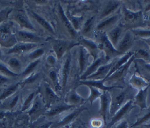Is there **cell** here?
Listing matches in <instances>:
<instances>
[{"mask_svg":"<svg viewBox=\"0 0 150 128\" xmlns=\"http://www.w3.org/2000/svg\"><path fill=\"white\" fill-rule=\"evenodd\" d=\"M56 57L54 56L53 55H49L47 56L46 58V61L50 65H55L56 62Z\"/></svg>","mask_w":150,"mask_h":128,"instance_id":"cell-47","label":"cell"},{"mask_svg":"<svg viewBox=\"0 0 150 128\" xmlns=\"http://www.w3.org/2000/svg\"><path fill=\"white\" fill-rule=\"evenodd\" d=\"M121 16L119 14H115L105 17L99 22L96 26V30L99 33L107 32L114 27L121 19Z\"/></svg>","mask_w":150,"mask_h":128,"instance_id":"cell-5","label":"cell"},{"mask_svg":"<svg viewBox=\"0 0 150 128\" xmlns=\"http://www.w3.org/2000/svg\"><path fill=\"white\" fill-rule=\"evenodd\" d=\"M86 107H80L79 108L75 109L73 111H72L71 113L66 115L65 117H64L58 123L59 126H66L69 124H70L71 122H72L76 118L78 117V116L84 110H86Z\"/></svg>","mask_w":150,"mask_h":128,"instance_id":"cell-25","label":"cell"},{"mask_svg":"<svg viewBox=\"0 0 150 128\" xmlns=\"http://www.w3.org/2000/svg\"><path fill=\"white\" fill-rule=\"evenodd\" d=\"M95 22V17L91 16L87 19L84 23L82 24L81 27V34L83 37H88L89 35L92 32L94 28V24Z\"/></svg>","mask_w":150,"mask_h":128,"instance_id":"cell-29","label":"cell"},{"mask_svg":"<svg viewBox=\"0 0 150 128\" xmlns=\"http://www.w3.org/2000/svg\"><path fill=\"white\" fill-rule=\"evenodd\" d=\"M5 113L4 112H0V119H2L4 118V116H5Z\"/></svg>","mask_w":150,"mask_h":128,"instance_id":"cell-54","label":"cell"},{"mask_svg":"<svg viewBox=\"0 0 150 128\" xmlns=\"http://www.w3.org/2000/svg\"><path fill=\"white\" fill-rule=\"evenodd\" d=\"M134 41V35L133 33L131 30H127L120 40L116 49L121 54L127 53V52L132 47Z\"/></svg>","mask_w":150,"mask_h":128,"instance_id":"cell-8","label":"cell"},{"mask_svg":"<svg viewBox=\"0 0 150 128\" xmlns=\"http://www.w3.org/2000/svg\"><path fill=\"white\" fill-rule=\"evenodd\" d=\"M45 51L43 48H39L33 49L31 52H30L28 55V58L32 61H36L37 59H39L44 54Z\"/></svg>","mask_w":150,"mask_h":128,"instance_id":"cell-40","label":"cell"},{"mask_svg":"<svg viewBox=\"0 0 150 128\" xmlns=\"http://www.w3.org/2000/svg\"><path fill=\"white\" fill-rule=\"evenodd\" d=\"M18 95L16 96V97L14 98V99L12 101V102H11V104H10V106H11V108H13V107L15 105V104H16V102H17V101H18Z\"/></svg>","mask_w":150,"mask_h":128,"instance_id":"cell-51","label":"cell"},{"mask_svg":"<svg viewBox=\"0 0 150 128\" xmlns=\"http://www.w3.org/2000/svg\"><path fill=\"white\" fill-rule=\"evenodd\" d=\"M88 87H89L90 91L89 97L88 98V100L89 101L90 104H92L93 102L96 99H97V98H100V97H101L103 93V91H101L99 89L94 87H91V86H88Z\"/></svg>","mask_w":150,"mask_h":128,"instance_id":"cell-34","label":"cell"},{"mask_svg":"<svg viewBox=\"0 0 150 128\" xmlns=\"http://www.w3.org/2000/svg\"><path fill=\"white\" fill-rule=\"evenodd\" d=\"M108 59L105 57V55L102 54L99 57H97V59H96L94 62L90 65V66L86 69V70L84 71V72L81 75L80 79L82 80H86V79L89 76L93 74L94 72H96V70L102 65H105V63H108Z\"/></svg>","mask_w":150,"mask_h":128,"instance_id":"cell-12","label":"cell"},{"mask_svg":"<svg viewBox=\"0 0 150 128\" xmlns=\"http://www.w3.org/2000/svg\"><path fill=\"white\" fill-rule=\"evenodd\" d=\"M34 95L35 94L34 93H32L30 94V95L26 98V101H25V103H24V105H23V108H27L28 104H30V102L32 101L33 98V97H34Z\"/></svg>","mask_w":150,"mask_h":128,"instance_id":"cell-49","label":"cell"},{"mask_svg":"<svg viewBox=\"0 0 150 128\" xmlns=\"http://www.w3.org/2000/svg\"><path fill=\"white\" fill-rule=\"evenodd\" d=\"M139 65L143 67V70L146 73H150V63L146 62V61L141 59H139Z\"/></svg>","mask_w":150,"mask_h":128,"instance_id":"cell-45","label":"cell"},{"mask_svg":"<svg viewBox=\"0 0 150 128\" xmlns=\"http://www.w3.org/2000/svg\"><path fill=\"white\" fill-rule=\"evenodd\" d=\"M70 62H71V56L69 54L67 55L66 58L64 60V62L63 64L62 69V84L63 87L66 85L68 77L70 72Z\"/></svg>","mask_w":150,"mask_h":128,"instance_id":"cell-26","label":"cell"},{"mask_svg":"<svg viewBox=\"0 0 150 128\" xmlns=\"http://www.w3.org/2000/svg\"><path fill=\"white\" fill-rule=\"evenodd\" d=\"M124 29V27L122 24H119L106 32L108 40L115 48H117L118 44L122 37Z\"/></svg>","mask_w":150,"mask_h":128,"instance_id":"cell-13","label":"cell"},{"mask_svg":"<svg viewBox=\"0 0 150 128\" xmlns=\"http://www.w3.org/2000/svg\"><path fill=\"white\" fill-rule=\"evenodd\" d=\"M98 49H101L104 53L105 57L108 60L117 57L121 55V54L117 50L108 40L106 33H100L98 35V42L97 44Z\"/></svg>","mask_w":150,"mask_h":128,"instance_id":"cell-2","label":"cell"},{"mask_svg":"<svg viewBox=\"0 0 150 128\" xmlns=\"http://www.w3.org/2000/svg\"><path fill=\"white\" fill-rule=\"evenodd\" d=\"M79 44L84 47H85L91 54V55L93 56H95L96 54V52L98 49L97 44L94 41L87 38V37H81L79 40Z\"/></svg>","mask_w":150,"mask_h":128,"instance_id":"cell-24","label":"cell"},{"mask_svg":"<svg viewBox=\"0 0 150 128\" xmlns=\"http://www.w3.org/2000/svg\"><path fill=\"white\" fill-rule=\"evenodd\" d=\"M40 62V59H37L36 61H33L32 62H30L25 69V70L22 72V75L23 77H26L32 74L33 72L36 67V66L38 65V64Z\"/></svg>","mask_w":150,"mask_h":128,"instance_id":"cell-35","label":"cell"},{"mask_svg":"<svg viewBox=\"0 0 150 128\" xmlns=\"http://www.w3.org/2000/svg\"><path fill=\"white\" fill-rule=\"evenodd\" d=\"M104 83H105L104 79L100 80H83V81H80V82L81 84L96 87L103 92L108 91L110 90H111L115 88H120V89L123 88V87L121 86H105L104 85Z\"/></svg>","mask_w":150,"mask_h":128,"instance_id":"cell-16","label":"cell"},{"mask_svg":"<svg viewBox=\"0 0 150 128\" xmlns=\"http://www.w3.org/2000/svg\"><path fill=\"white\" fill-rule=\"evenodd\" d=\"M104 121L100 119H93L90 122L91 126L94 128H100L103 125Z\"/></svg>","mask_w":150,"mask_h":128,"instance_id":"cell-44","label":"cell"},{"mask_svg":"<svg viewBox=\"0 0 150 128\" xmlns=\"http://www.w3.org/2000/svg\"><path fill=\"white\" fill-rule=\"evenodd\" d=\"M76 106L74 105H69L67 103L60 104L53 107L47 113V115L50 116H54L60 114L64 112L69 111L72 108H75Z\"/></svg>","mask_w":150,"mask_h":128,"instance_id":"cell-28","label":"cell"},{"mask_svg":"<svg viewBox=\"0 0 150 128\" xmlns=\"http://www.w3.org/2000/svg\"><path fill=\"white\" fill-rule=\"evenodd\" d=\"M149 87V86L143 89L139 90L138 92L135 95L133 100L134 104L138 105L141 111L145 109H148L147 97Z\"/></svg>","mask_w":150,"mask_h":128,"instance_id":"cell-17","label":"cell"},{"mask_svg":"<svg viewBox=\"0 0 150 128\" xmlns=\"http://www.w3.org/2000/svg\"><path fill=\"white\" fill-rule=\"evenodd\" d=\"M80 45L79 43H74L64 40H54L53 42L52 47L57 59H61L65 52L74 46Z\"/></svg>","mask_w":150,"mask_h":128,"instance_id":"cell-7","label":"cell"},{"mask_svg":"<svg viewBox=\"0 0 150 128\" xmlns=\"http://www.w3.org/2000/svg\"><path fill=\"white\" fill-rule=\"evenodd\" d=\"M129 84L134 88L137 90L143 89L149 86L148 82L142 77L134 73L129 80Z\"/></svg>","mask_w":150,"mask_h":128,"instance_id":"cell-23","label":"cell"},{"mask_svg":"<svg viewBox=\"0 0 150 128\" xmlns=\"http://www.w3.org/2000/svg\"><path fill=\"white\" fill-rule=\"evenodd\" d=\"M91 55L90 52L83 46L81 45L79 49V67L81 75L90 66L89 58Z\"/></svg>","mask_w":150,"mask_h":128,"instance_id":"cell-18","label":"cell"},{"mask_svg":"<svg viewBox=\"0 0 150 128\" xmlns=\"http://www.w3.org/2000/svg\"><path fill=\"white\" fill-rule=\"evenodd\" d=\"M7 66L12 72L16 73H18L16 72L20 71L22 69V63L16 57L11 58L7 62Z\"/></svg>","mask_w":150,"mask_h":128,"instance_id":"cell-32","label":"cell"},{"mask_svg":"<svg viewBox=\"0 0 150 128\" xmlns=\"http://www.w3.org/2000/svg\"><path fill=\"white\" fill-rule=\"evenodd\" d=\"M49 77L50 79L52 80V82L53 83V84L57 86H58V80H57V73L55 70H52L49 72Z\"/></svg>","mask_w":150,"mask_h":128,"instance_id":"cell-46","label":"cell"},{"mask_svg":"<svg viewBox=\"0 0 150 128\" xmlns=\"http://www.w3.org/2000/svg\"><path fill=\"white\" fill-rule=\"evenodd\" d=\"M58 10H59V16L63 25L64 26V27L66 29L68 33L70 34V35L72 37H76L77 35V31L74 29L73 26L71 25L67 16L64 13V12L62 6L60 4H59V6H58Z\"/></svg>","mask_w":150,"mask_h":128,"instance_id":"cell-20","label":"cell"},{"mask_svg":"<svg viewBox=\"0 0 150 128\" xmlns=\"http://www.w3.org/2000/svg\"><path fill=\"white\" fill-rule=\"evenodd\" d=\"M51 124H52V122H49V123H45V124H43V125L39 126L38 127V128H49Z\"/></svg>","mask_w":150,"mask_h":128,"instance_id":"cell-52","label":"cell"},{"mask_svg":"<svg viewBox=\"0 0 150 128\" xmlns=\"http://www.w3.org/2000/svg\"><path fill=\"white\" fill-rule=\"evenodd\" d=\"M38 74H31L30 75H29V76L26 79V80L24 82V84H27L29 83H31L34 81L38 77Z\"/></svg>","mask_w":150,"mask_h":128,"instance_id":"cell-48","label":"cell"},{"mask_svg":"<svg viewBox=\"0 0 150 128\" xmlns=\"http://www.w3.org/2000/svg\"><path fill=\"white\" fill-rule=\"evenodd\" d=\"M1 58H2V52L0 49V59H1Z\"/></svg>","mask_w":150,"mask_h":128,"instance_id":"cell-56","label":"cell"},{"mask_svg":"<svg viewBox=\"0 0 150 128\" xmlns=\"http://www.w3.org/2000/svg\"><path fill=\"white\" fill-rule=\"evenodd\" d=\"M84 99L76 91H71L68 95L67 104L76 106L83 102Z\"/></svg>","mask_w":150,"mask_h":128,"instance_id":"cell-30","label":"cell"},{"mask_svg":"<svg viewBox=\"0 0 150 128\" xmlns=\"http://www.w3.org/2000/svg\"><path fill=\"white\" fill-rule=\"evenodd\" d=\"M150 120V108H148V111L146 112V113L144 114V115L142 116L139 118L137 119L136 122L132 126V127L138 126L139 125H141L147 122H148Z\"/></svg>","mask_w":150,"mask_h":128,"instance_id":"cell-42","label":"cell"},{"mask_svg":"<svg viewBox=\"0 0 150 128\" xmlns=\"http://www.w3.org/2000/svg\"><path fill=\"white\" fill-rule=\"evenodd\" d=\"M133 104V99H130L123 106H122L112 116L111 121L107 125V127L111 128L117 123L124 119V116L132 109Z\"/></svg>","mask_w":150,"mask_h":128,"instance_id":"cell-6","label":"cell"},{"mask_svg":"<svg viewBox=\"0 0 150 128\" xmlns=\"http://www.w3.org/2000/svg\"><path fill=\"white\" fill-rule=\"evenodd\" d=\"M15 36L19 42L38 44L41 40V38L35 33L24 30L17 31Z\"/></svg>","mask_w":150,"mask_h":128,"instance_id":"cell-11","label":"cell"},{"mask_svg":"<svg viewBox=\"0 0 150 128\" xmlns=\"http://www.w3.org/2000/svg\"><path fill=\"white\" fill-rule=\"evenodd\" d=\"M67 18L69 19V21L70 22L71 25L73 26L74 29L77 31L80 29H81L82 26V22H83V17H75V16H68Z\"/></svg>","mask_w":150,"mask_h":128,"instance_id":"cell-38","label":"cell"},{"mask_svg":"<svg viewBox=\"0 0 150 128\" xmlns=\"http://www.w3.org/2000/svg\"><path fill=\"white\" fill-rule=\"evenodd\" d=\"M148 20V22L150 23V15L148 16V20Z\"/></svg>","mask_w":150,"mask_h":128,"instance_id":"cell-57","label":"cell"},{"mask_svg":"<svg viewBox=\"0 0 150 128\" xmlns=\"http://www.w3.org/2000/svg\"><path fill=\"white\" fill-rule=\"evenodd\" d=\"M145 41H146L148 43H149L150 44V38H146V39H145Z\"/></svg>","mask_w":150,"mask_h":128,"instance_id":"cell-55","label":"cell"},{"mask_svg":"<svg viewBox=\"0 0 150 128\" xmlns=\"http://www.w3.org/2000/svg\"><path fill=\"white\" fill-rule=\"evenodd\" d=\"M135 53L134 54L129 58L126 63L123 66L117 69L114 73H113L110 76L104 79L105 82L107 81H120L123 80L125 76L126 75L129 67H130L132 62L135 60Z\"/></svg>","mask_w":150,"mask_h":128,"instance_id":"cell-9","label":"cell"},{"mask_svg":"<svg viewBox=\"0 0 150 128\" xmlns=\"http://www.w3.org/2000/svg\"><path fill=\"white\" fill-rule=\"evenodd\" d=\"M130 94V92L128 89L122 91L115 95L111 96V102L109 109V114L112 116L114 113L128 101L130 100L128 97V95Z\"/></svg>","mask_w":150,"mask_h":128,"instance_id":"cell-3","label":"cell"},{"mask_svg":"<svg viewBox=\"0 0 150 128\" xmlns=\"http://www.w3.org/2000/svg\"><path fill=\"white\" fill-rule=\"evenodd\" d=\"M135 57L144 61H150V53L145 49L139 48L135 52Z\"/></svg>","mask_w":150,"mask_h":128,"instance_id":"cell-37","label":"cell"},{"mask_svg":"<svg viewBox=\"0 0 150 128\" xmlns=\"http://www.w3.org/2000/svg\"><path fill=\"white\" fill-rule=\"evenodd\" d=\"M38 45V44L36 43L18 42L15 44L8 50V54H22L23 52H26L35 49Z\"/></svg>","mask_w":150,"mask_h":128,"instance_id":"cell-19","label":"cell"},{"mask_svg":"<svg viewBox=\"0 0 150 128\" xmlns=\"http://www.w3.org/2000/svg\"><path fill=\"white\" fill-rule=\"evenodd\" d=\"M131 30L133 33L134 35L142 37L144 39L150 38V28L142 29L139 27L135 29H132Z\"/></svg>","mask_w":150,"mask_h":128,"instance_id":"cell-33","label":"cell"},{"mask_svg":"<svg viewBox=\"0 0 150 128\" xmlns=\"http://www.w3.org/2000/svg\"><path fill=\"white\" fill-rule=\"evenodd\" d=\"M111 128H129V124L125 119H122L117 123Z\"/></svg>","mask_w":150,"mask_h":128,"instance_id":"cell-43","label":"cell"},{"mask_svg":"<svg viewBox=\"0 0 150 128\" xmlns=\"http://www.w3.org/2000/svg\"><path fill=\"white\" fill-rule=\"evenodd\" d=\"M144 15L141 11L134 12L128 9L125 6H122L121 19L123 20L122 26L132 29L141 27L144 23Z\"/></svg>","mask_w":150,"mask_h":128,"instance_id":"cell-1","label":"cell"},{"mask_svg":"<svg viewBox=\"0 0 150 128\" xmlns=\"http://www.w3.org/2000/svg\"><path fill=\"white\" fill-rule=\"evenodd\" d=\"M13 20L24 30L32 32L36 31V29L29 20L26 15L21 11H16L12 15Z\"/></svg>","mask_w":150,"mask_h":128,"instance_id":"cell-10","label":"cell"},{"mask_svg":"<svg viewBox=\"0 0 150 128\" xmlns=\"http://www.w3.org/2000/svg\"><path fill=\"white\" fill-rule=\"evenodd\" d=\"M42 103L40 99H39L38 98H36L33 102L32 108L29 111V115L30 116L33 115L36 113H38L42 109Z\"/></svg>","mask_w":150,"mask_h":128,"instance_id":"cell-41","label":"cell"},{"mask_svg":"<svg viewBox=\"0 0 150 128\" xmlns=\"http://www.w3.org/2000/svg\"><path fill=\"white\" fill-rule=\"evenodd\" d=\"M114 62V61H112L111 62H108L107 63L101 66L96 72L87 77L84 80H100L104 79L110 72Z\"/></svg>","mask_w":150,"mask_h":128,"instance_id":"cell-15","label":"cell"},{"mask_svg":"<svg viewBox=\"0 0 150 128\" xmlns=\"http://www.w3.org/2000/svg\"><path fill=\"white\" fill-rule=\"evenodd\" d=\"M120 2L117 1H109L106 6L103 9L100 16H99V20H101L102 19L107 17L111 16L120 6Z\"/></svg>","mask_w":150,"mask_h":128,"instance_id":"cell-22","label":"cell"},{"mask_svg":"<svg viewBox=\"0 0 150 128\" xmlns=\"http://www.w3.org/2000/svg\"><path fill=\"white\" fill-rule=\"evenodd\" d=\"M45 94L47 102L50 104L55 103L60 100V98L49 86H45Z\"/></svg>","mask_w":150,"mask_h":128,"instance_id":"cell-31","label":"cell"},{"mask_svg":"<svg viewBox=\"0 0 150 128\" xmlns=\"http://www.w3.org/2000/svg\"><path fill=\"white\" fill-rule=\"evenodd\" d=\"M0 74L8 77H15L19 75L18 73L12 72L8 66L1 62H0Z\"/></svg>","mask_w":150,"mask_h":128,"instance_id":"cell-36","label":"cell"},{"mask_svg":"<svg viewBox=\"0 0 150 128\" xmlns=\"http://www.w3.org/2000/svg\"><path fill=\"white\" fill-rule=\"evenodd\" d=\"M149 11H150V1L148 3V4H147V5L146 6L145 9V12H149Z\"/></svg>","mask_w":150,"mask_h":128,"instance_id":"cell-53","label":"cell"},{"mask_svg":"<svg viewBox=\"0 0 150 128\" xmlns=\"http://www.w3.org/2000/svg\"><path fill=\"white\" fill-rule=\"evenodd\" d=\"M5 22L0 24V42L6 47H13L16 41L15 35H13L11 30V25Z\"/></svg>","mask_w":150,"mask_h":128,"instance_id":"cell-4","label":"cell"},{"mask_svg":"<svg viewBox=\"0 0 150 128\" xmlns=\"http://www.w3.org/2000/svg\"><path fill=\"white\" fill-rule=\"evenodd\" d=\"M135 52H129L122 55L120 58L117 59L114 61L110 72H108V74L105 77V79L108 77L110 76L113 73H114L117 69H118L120 67H121L122 66H123L125 63L127 62V61L129 59V58L134 54Z\"/></svg>","mask_w":150,"mask_h":128,"instance_id":"cell-21","label":"cell"},{"mask_svg":"<svg viewBox=\"0 0 150 128\" xmlns=\"http://www.w3.org/2000/svg\"><path fill=\"white\" fill-rule=\"evenodd\" d=\"M8 80H9V78L8 77H6V76L0 74V86L6 83L8 81Z\"/></svg>","mask_w":150,"mask_h":128,"instance_id":"cell-50","label":"cell"},{"mask_svg":"<svg viewBox=\"0 0 150 128\" xmlns=\"http://www.w3.org/2000/svg\"><path fill=\"white\" fill-rule=\"evenodd\" d=\"M30 13H31V15H32V17L43 28H44L45 30H46L47 31H49V33H50L52 34H55V31H54L53 28L50 25V24L47 20H46V19H45L43 17L40 16L39 14H38L37 13H36V12H35L33 11H31Z\"/></svg>","mask_w":150,"mask_h":128,"instance_id":"cell-27","label":"cell"},{"mask_svg":"<svg viewBox=\"0 0 150 128\" xmlns=\"http://www.w3.org/2000/svg\"><path fill=\"white\" fill-rule=\"evenodd\" d=\"M100 99V106L99 109V112L103 119L104 123L107 122V117L108 113H109V109L111 102V95L108 91H103Z\"/></svg>","mask_w":150,"mask_h":128,"instance_id":"cell-14","label":"cell"},{"mask_svg":"<svg viewBox=\"0 0 150 128\" xmlns=\"http://www.w3.org/2000/svg\"><path fill=\"white\" fill-rule=\"evenodd\" d=\"M18 86H19V84H13V85L11 86L10 87H8V88H6L4 91V92L2 93L1 95L0 96V100L8 98L11 95H12L13 93H14L16 91V90L18 87Z\"/></svg>","mask_w":150,"mask_h":128,"instance_id":"cell-39","label":"cell"}]
</instances>
